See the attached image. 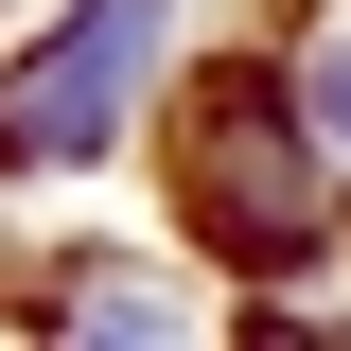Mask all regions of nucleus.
<instances>
[{
  "label": "nucleus",
  "mask_w": 351,
  "mask_h": 351,
  "mask_svg": "<svg viewBox=\"0 0 351 351\" xmlns=\"http://www.w3.org/2000/svg\"><path fill=\"white\" fill-rule=\"evenodd\" d=\"M158 18H176V0H71V36H36L18 71H0V176H71V158H106L123 106H141Z\"/></svg>",
  "instance_id": "nucleus-2"
},
{
  "label": "nucleus",
  "mask_w": 351,
  "mask_h": 351,
  "mask_svg": "<svg viewBox=\"0 0 351 351\" xmlns=\"http://www.w3.org/2000/svg\"><path fill=\"white\" fill-rule=\"evenodd\" d=\"M176 211H193L211 263H246V281H299V263L334 246V228H316V141H299V106L263 71H211L176 106Z\"/></svg>",
  "instance_id": "nucleus-1"
},
{
  "label": "nucleus",
  "mask_w": 351,
  "mask_h": 351,
  "mask_svg": "<svg viewBox=\"0 0 351 351\" xmlns=\"http://www.w3.org/2000/svg\"><path fill=\"white\" fill-rule=\"evenodd\" d=\"M316 141H334V158H351V36L316 53Z\"/></svg>",
  "instance_id": "nucleus-4"
},
{
  "label": "nucleus",
  "mask_w": 351,
  "mask_h": 351,
  "mask_svg": "<svg viewBox=\"0 0 351 351\" xmlns=\"http://www.w3.org/2000/svg\"><path fill=\"white\" fill-rule=\"evenodd\" d=\"M71 316H88V334H176V299H158V281H88Z\"/></svg>",
  "instance_id": "nucleus-3"
}]
</instances>
